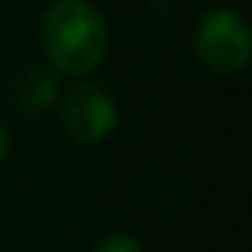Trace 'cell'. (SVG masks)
I'll use <instances>...</instances> for the list:
<instances>
[{
    "instance_id": "obj_1",
    "label": "cell",
    "mask_w": 252,
    "mask_h": 252,
    "mask_svg": "<svg viewBox=\"0 0 252 252\" xmlns=\"http://www.w3.org/2000/svg\"><path fill=\"white\" fill-rule=\"evenodd\" d=\"M39 39L51 68L68 77L95 71L110 51L104 15L89 0H54L42 15Z\"/></svg>"
},
{
    "instance_id": "obj_2",
    "label": "cell",
    "mask_w": 252,
    "mask_h": 252,
    "mask_svg": "<svg viewBox=\"0 0 252 252\" xmlns=\"http://www.w3.org/2000/svg\"><path fill=\"white\" fill-rule=\"evenodd\" d=\"M193 48L205 68L228 77V74H240L249 65L252 33H249V24L243 21V15H237L231 9H214L196 24Z\"/></svg>"
},
{
    "instance_id": "obj_3",
    "label": "cell",
    "mask_w": 252,
    "mask_h": 252,
    "mask_svg": "<svg viewBox=\"0 0 252 252\" xmlns=\"http://www.w3.org/2000/svg\"><path fill=\"white\" fill-rule=\"evenodd\" d=\"M116 122H119L116 101L98 83H80L63 101V125L83 146L104 143L116 131Z\"/></svg>"
},
{
    "instance_id": "obj_4",
    "label": "cell",
    "mask_w": 252,
    "mask_h": 252,
    "mask_svg": "<svg viewBox=\"0 0 252 252\" xmlns=\"http://www.w3.org/2000/svg\"><path fill=\"white\" fill-rule=\"evenodd\" d=\"M60 95V71H54L51 65H33L24 71L21 83H18V104L27 113H42L48 110Z\"/></svg>"
},
{
    "instance_id": "obj_5",
    "label": "cell",
    "mask_w": 252,
    "mask_h": 252,
    "mask_svg": "<svg viewBox=\"0 0 252 252\" xmlns=\"http://www.w3.org/2000/svg\"><path fill=\"white\" fill-rule=\"evenodd\" d=\"M92 252H143V246H140V240H137L134 234H128V231H113V234L101 237Z\"/></svg>"
},
{
    "instance_id": "obj_6",
    "label": "cell",
    "mask_w": 252,
    "mask_h": 252,
    "mask_svg": "<svg viewBox=\"0 0 252 252\" xmlns=\"http://www.w3.org/2000/svg\"><path fill=\"white\" fill-rule=\"evenodd\" d=\"M6 152H9V134H6L3 125H0V160L6 158Z\"/></svg>"
}]
</instances>
